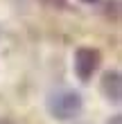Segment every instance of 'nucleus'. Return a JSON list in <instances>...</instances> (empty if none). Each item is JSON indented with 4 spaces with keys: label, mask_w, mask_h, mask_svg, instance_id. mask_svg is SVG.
Masks as SVG:
<instances>
[{
    "label": "nucleus",
    "mask_w": 122,
    "mask_h": 124,
    "mask_svg": "<svg viewBox=\"0 0 122 124\" xmlns=\"http://www.w3.org/2000/svg\"><path fill=\"white\" fill-rule=\"evenodd\" d=\"M48 111L57 120H73L81 111V97L75 90H68V88L54 90L48 97Z\"/></svg>",
    "instance_id": "f257e3e1"
},
{
    "label": "nucleus",
    "mask_w": 122,
    "mask_h": 124,
    "mask_svg": "<svg viewBox=\"0 0 122 124\" xmlns=\"http://www.w3.org/2000/svg\"><path fill=\"white\" fill-rule=\"evenodd\" d=\"M99 63H102V54H99L97 47L90 45H81L75 50V75L81 79V81H88V79L97 72Z\"/></svg>",
    "instance_id": "f03ea898"
},
{
    "label": "nucleus",
    "mask_w": 122,
    "mask_h": 124,
    "mask_svg": "<svg viewBox=\"0 0 122 124\" xmlns=\"http://www.w3.org/2000/svg\"><path fill=\"white\" fill-rule=\"evenodd\" d=\"M99 90H102V95L109 101H113V104H118L120 101V93H122V81H120V72H106V75L102 77V81H99Z\"/></svg>",
    "instance_id": "7ed1b4c3"
},
{
    "label": "nucleus",
    "mask_w": 122,
    "mask_h": 124,
    "mask_svg": "<svg viewBox=\"0 0 122 124\" xmlns=\"http://www.w3.org/2000/svg\"><path fill=\"white\" fill-rule=\"evenodd\" d=\"M0 124H14V122H9V120H0Z\"/></svg>",
    "instance_id": "20e7f679"
}]
</instances>
